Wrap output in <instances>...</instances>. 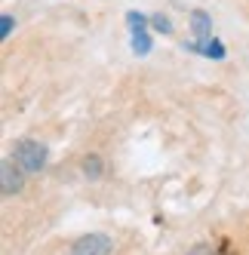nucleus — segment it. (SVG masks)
<instances>
[{"label": "nucleus", "mask_w": 249, "mask_h": 255, "mask_svg": "<svg viewBox=\"0 0 249 255\" xmlns=\"http://www.w3.org/2000/svg\"><path fill=\"white\" fill-rule=\"evenodd\" d=\"M0 181H3V185H0L3 188V197H15L25 185V169L15 160H3V166H0Z\"/></svg>", "instance_id": "obj_3"}, {"label": "nucleus", "mask_w": 249, "mask_h": 255, "mask_svg": "<svg viewBox=\"0 0 249 255\" xmlns=\"http://www.w3.org/2000/svg\"><path fill=\"white\" fill-rule=\"evenodd\" d=\"M188 255H212V249H209L206 243H200V246H194V249H191Z\"/></svg>", "instance_id": "obj_10"}, {"label": "nucleus", "mask_w": 249, "mask_h": 255, "mask_svg": "<svg viewBox=\"0 0 249 255\" xmlns=\"http://www.w3.org/2000/svg\"><path fill=\"white\" fill-rule=\"evenodd\" d=\"M188 22H191L194 40H212V19H209V12H206V9H191Z\"/></svg>", "instance_id": "obj_4"}, {"label": "nucleus", "mask_w": 249, "mask_h": 255, "mask_svg": "<svg viewBox=\"0 0 249 255\" xmlns=\"http://www.w3.org/2000/svg\"><path fill=\"white\" fill-rule=\"evenodd\" d=\"M132 49H135V56H148V52H151L148 31H132Z\"/></svg>", "instance_id": "obj_7"}, {"label": "nucleus", "mask_w": 249, "mask_h": 255, "mask_svg": "<svg viewBox=\"0 0 249 255\" xmlns=\"http://www.w3.org/2000/svg\"><path fill=\"white\" fill-rule=\"evenodd\" d=\"M0 25H3V28H0V37H3V40H6V37H9V34H12V25H15V19H12V15L6 12V15H3V19H0Z\"/></svg>", "instance_id": "obj_9"}, {"label": "nucleus", "mask_w": 249, "mask_h": 255, "mask_svg": "<svg viewBox=\"0 0 249 255\" xmlns=\"http://www.w3.org/2000/svg\"><path fill=\"white\" fill-rule=\"evenodd\" d=\"M111 249H114L111 237L90 234V237H80V240L71 246V255H111Z\"/></svg>", "instance_id": "obj_2"}, {"label": "nucleus", "mask_w": 249, "mask_h": 255, "mask_svg": "<svg viewBox=\"0 0 249 255\" xmlns=\"http://www.w3.org/2000/svg\"><path fill=\"white\" fill-rule=\"evenodd\" d=\"M80 169H83V175H86V178H99V175L105 172V163H102V157H99V154H90V157H83Z\"/></svg>", "instance_id": "obj_6"}, {"label": "nucleus", "mask_w": 249, "mask_h": 255, "mask_svg": "<svg viewBox=\"0 0 249 255\" xmlns=\"http://www.w3.org/2000/svg\"><path fill=\"white\" fill-rule=\"evenodd\" d=\"M12 160L25 169V175H34V172H40L46 166V144L34 141V138H22V141H15Z\"/></svg>", "instance_id": "obj_1"}, {"label": "nucleus", "mask_w": 249, "mask_h": 255, "mask_svg": "<svg viewBox=\"0 0 249 255\" xmlns=\"http://www.w3.org/2000/svg\"><path fill=\"white\" fill-rule=\"evenodd\" d=\"M185 49L200 52L206 59H225V43L222 40H191V43H185Z\"/></svg>", "instance_id": "obj_5"}, {"label": "nucleus", "mask_w": 249, "mask_h": 255, "mask_svg": "<svg viewBox=\"0 0 249 255\" xmlns=\"http://www.w3.org/2000/svg\"><path fill=\"white\" fill-rule=\"evenodd\" d=\"M151 25H154V31H160V34H172V22L166 19V15H151Z\"/></svg>", "instance_id": "obj_8"}]
</instances>
